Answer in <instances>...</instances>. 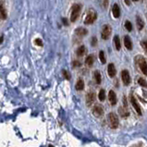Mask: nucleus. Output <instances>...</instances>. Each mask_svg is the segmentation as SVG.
Returning <instances> with one entry per match:
<instances>
[{
	"instance_id": "31",
	"label": "nucleus",
	"mask_w": 147,
	"mask_h": 147,
	"mask_svg": "<svg viewBox=\"0 0 147 147\" xmlns=\"http://www.w3.org/2000/svg\"><path fill=\"white\" fill-rule=\"evenodd\" d=\"M34 44L36 45H38V47H43V42H42V40L40 38H36L34 41Z\"/></svg>"
},
{
	"instance_id": "21",
	"label": "nucleus",
	"mask_w": 147,
	"mask_h": 147,
	"mask_svg": "<svg viewBox=\"0 0 147 147\" xmlns=\"http://www.w3.org/2000/svg\"><path fill=\"white\" fill-rule=\"evenodd\" d=\"M94 55H89L86 59H85V64L88 66V67H92L94 65Z\"/></svg>"
},
{
	"instance_id": "7",
	"label": "nucleus",
	"mask_w": 147,
	"mask_h": 147,
	"mask_svg": "<svg viewBox=\"0 0 147 147\" xmlns=\"http://www.w3.org/2000/svg\"><path fill=\"white\" fill-rule=\"evenodd\" d=\"M92 113H93L95 117H100L104 115V109L102 107L99 106V105H96V106H94L93 109H92Z\"/></svg>"
},
{
	"instance_id": "32",
	"label": "nucleus",
	"mask_w": 147,
	"mask_h": 147,
	"mask_svg": "<svg viewBox=\"0 0 147 147\" xmlns=\"http://www.w3.org/2000/svg\"><path fill=\"white\" fill-rule=\"evenodd\" d=\"M108 4H109V0H103L102 5H103V7L105 8V9H107V8L108 7Z\"/></svg>"
},
{
	"instance_id": "36",
	"label": "nucleus",
	"mask_w": 147,
	"mask_h": 147,
	"mask_svg": "<svg viewBox=\"0 0 147 147\" xmlns=\"http://www.w3.org/2000/svg\"><path fill=\"white\" fill-rule=\"evenodd\" d=\"M48 147H54V146H53L52 144H49V146H48Z\"/></svg>"
},
{
	"instance_id": "1",
	"label": "nucleus",
	"mask_w": 147,
	"mask_h": 147,
	"mask_svg": "<svg viewBox=\"0 0 147 147\" xmlns=\"http://www.w3.org/2000/svg\"><path fill=\"white\" fill-rule=\"evenodd\" d=\"M135 62L136 64L139 67V69L142 72V74L147 76V61L145 60V58L142 56H136L135 57Z\"/></svg>"
},
{
	"instance_id": "22",
	"label": "nucleus",
	"mask_w": 147,
	"mask_h": 147,
	"mask_svg": "<svg viewBox=\"0 0 147 147\" xmlns=\"http://www.w3.org/2000/svg\"><path fill=\"white\" fill-rule=\"evenodd\" d=\"M94 81L97 84H100L101 82H102V76H101V73L99 72V70H95L94 72Z\"/></svg>"
},
{
	"instance_id": "4",
	"label": "nucleus",
	"mask_w": 147,
	"mask_h": 147,
	"mask_svg": "<svg viewBox=\"0 0 147 147\" xmlns=\"http://www.w3.org/2000/svg\"><path fill=\"white\" fill-rule=\"evenodd\" d=\"M108 122H109V126H110L111 129H117L119 125V120L117 116L115 114V113H109L108 117H107Z\"/></svg>"
},
{
	"instance_id": "3",
	"label": "nucleus",
	"mask_w": 147,
	"mask_h": 147,
	"mask_svg": "<svg viewBox=\"0 0 147 147\" xmlns=\"http://www.w3.org/2000/svg\"><path fill=\"white\" fill-rule=\"evenodd\" d=\"M96 19H97V13H96V11L94 9H90L87 12L86 17L84 19V24L86 25L93 24L96 20Z\"/></svg>"
},
{
	"instance_id": "14",
	"label": "nucleus",
	"mask_w": 147,
	"mask_h": 147,
	"mask_svg": "<svg viewBox=\"0 0 147 147\" xmlns=\"http://www.w3.org/2000/svg\"><path fill=\"white\" fill-rule=\"evenodd\" d=\"M75 33H76V35L79 36V37H83V36L87 35L88 31H87V29H85V28L80 27V28H77L76 30H75Z\"/></svg>"
},
{
	"instance_id": "25",
	"label": "nucleus",
	"mask_w": 147,
	"mask_h": 147,
	"mask_svg": "<svg viewBox=\"0 0 147 147\" xmlns=\"http://www.w3.org/2000/svg\"><path fill=\"white\" fill-rule=\"evenodd\" d=\"M125 28H126V30H127L128 32H131L132 31V24L131 22H129V20H126L125 22Z\"/></svg>"
},
{
	"instance_id": "15",
	"label": "nucleus",
	"mask_w": 147,
	"mask_h": 147,
	"mask_svg": "<svg viewBox=\"0 0 147 147\" xmlns=\"http://www.w3.org/2000/svg\"><path fill=\"white\" fill-rule=\"evenodd\" d=\"M113 43H114V47H115L116 50L119 51L121 49V42H120V38L119 35L114 36V38H113Z\"/></svg>"
},
{
	"instance_id": "6",
	"label": "nucleus",
	"mask_w": 147,
	"mask_h": 147,
	"mask_svg": "<svg viewBox=\"0 0 147 147\" xmlns=\"http://www.w3.org/2000/svg\"><path fill=\"white\" fill-rule=\"evenodd\" d=\"M121 80H122V82L124 85L128 86L131 84V76H129V71L127 69H123L121 71Z\"/></svg>"
},
{
	"instance_id": "17",
	"label": "nucleus",
	"mask_w": 147,
	"mask_h": 147,
	"mask_svg": "<svg viewBox=\"0 0 147 147\" xmlns=\"http://www.w3.org/2000/svg\"><path fill=\"white\" fill-rule=\"evenodd\" d=\"M86 52H87V49H86V47H84V45H81V47H79L78 48H77V50H76V55L78 57H83L84 55L86 54Z\"/></svg>"
},
{
	"instance_id": "10",
	"label": "nucleus",
	"mask_w": 147,
	"mask_h": 147,
	"mask_svg": "<svg viewBox=\"0 0 147 147\" xmlns=\"http://www.w3.org/2000/svg\"><path fill=\"white\" fill-rule=\"evenodd\" d=\"M124 45H125V47L129 50V51H131L132 48H133L132 41L131 40V38H129V35H125L124 36Z\"/></svg>"
},
{
	"instance_id": "2",
	"label": "nucleus",
	"mask_w": 147,
	"mask_h": 147,
	"mask_svg": "<svg viewBox=\"0 0 147 147\" xmlns=\"http://www.w3.org/2000/svg\"><path fill=\"white\" fill-rule=\"evenodd\" d=\"M82 10V5L80 4H74L71 7V13H70V22H75L78 20L80 13Z\"/></svg>"
},
{
	"instance_id": "12",
	"label": "nucleus",
	"mask_w": 147,
	"mask_h": 147,
	"mask_svg": "<svg viewBox=\"0 0 147 147\" xmlns=\"http://www.w3.org/2000/svg\"><path fill=\"white\" fill-rule=\"evenodd\" d=\"M112 15L115 19H119L120 17V8L117 4H114L112 7Z\"/></svg>"
},
{
	"instance_id": "28",
	"label": "nucleus",
	"mask_w": 147,
	"mask_h": 147,
	"mask_svg": "<svg viewBox=\"0 0 147 147\" xmlns=\"http://www.w3.org/2000/svg\"><path fill=\"white\" fill-rule=\"evenodd\" d=\"M97 43H98V41H97V38H96L95 36L92 37V38H91V45H92V47H95L96 45H97Z\"/></svg>"
},
{
	"instance_id": "29",
	"label": "nucleus",
	"mask_w": 147,
	"mask_h": 147,
	"mask_svg": "<svg viewBox=\"0 0 147 147\" xmlns=\"http://www.w3.org/2000/svg\"><path fill=\"white\" fill-rule=\"evenodd\" d=\"M141 45H142V49H144L145 51V53L147 54V41H142L141 42Z\"/></svg>"
},
{
	"instance_id": "33",
	"label": "nucleus",
	"mask_w": 147,
	"mask_h": 147,
	"mask_svg": "<svg viewBox=\"0 0 147 147\" xmlns=\"http://www.w3.org/2000/svg\"><path fill=\"white\" fill-rule=\"evenodd\" d=\"M62 22H63V24L65 25V26H68V25H69L68 20H67L66 18H63V19H62Z\"/></svg>"
},
{
	"instance_id": "35",
	"label": "nucleus",
	"mask_w": 147,
	"mask_h": 147,
	"mask_svg": "<svg viewBox=\"0 0 147 147\" xmlns=\"http://www.w3.org/2000/svg\"><path fill=\"white\" fill-rule=\"evenodd\" d=\"M3 41H4V39H3V36H0V45H1V44L3 43Z\"/></svg>"
},
{
	"instance_id": "5",
	"label": "nucleus",
	"mask_w": 147,
	"mask_h": 147,
	"mask_svg": "<svg viewBox=\"0 0 147 147\" xmlns=\"http://www.w3.org/2000/svg\"><path fill=\"white\" fill-rule=\"evenodd\" d=\"M111 32H112V28L110 25H108V24L104 25L102 28V31H101V37H102V39L105 41L108 40V38L111 35Z\"/></svg>"
},
{
	"instance_id": "27",
	"label": "nucleus",
	"mask_w": 147,
	"mask_h": 147,
	"mask_svg": "<svg viewBox=\"0 0 147 147\" xmlns=\"http://www.w3.org/2000/svg\"><path fill=\"white\" fill-rule=\"evenodd\" d=\"M62 75H63V77H64L66 80H68V81L70 80V74L69 73V71H67L66 69L62 70Z\"/></svg>"
},
{
	"instance_id": "37",
	"label": "nucleus",
	"mask_w": 147,
	"mask_h": 147,
	"mask_svg": "<svg viewBox=\"0 0 147 147\" xmlns=\"http://www.w3.org/2000/svg\"><path fill=\"white\" fill-rule=\"evenodd\" d=\"M132 1H133V2H137V1H138V0H132Z\"/></svg>"
},
{
	"instance_id": "11",
	"label": "nucleus",
	"mask_w": 147,
	"mask_h": 147,
	"mask_svg": "<svg viewBox=\"0 0 147 147\" xmlns=\"http://www.w3.org/2000/svg\"><path fill=\"white\" fill-rule=\"evenodd\" d=\"M116 73H117V70H116V68H115V65L113 64V63L108 64V67H107V74H108V76L110 77V78H114L116 76Z\"/></svg>"
},
{
	"instance_id": "26",
	"label": "nucleus",
	"mask_w": 147,
	"mask_h": 147,
	"mask_svg": "<svg viewBox=\"0 0 147 147\" xmlns=\"http://www.w3.org/2000/svg\"><path fill=\"white\" fill-rule=\"evenodd\" d=\"M138 83H139V84H140L141 86L147 88V82L145 81L144 79H142V78H139V79H138Z\"/></svg>"
},
{
	"instance_id": "8",
	"label": "nucleus",
	"mask_w": 147,
	"mask_h": 147,
	"mask_svg": "<svg viewBox=\"0 0 147 147\" xmlns=\"http://www.w3.org/2000/svg\"><path fill=\"white\" fill-rule=\"evenodd\" d=\"M85 100H86L87 107H91L92 105L94 104V100H95V94L94 93V92H89V93L86 94Z\"/></svg>"
},
{
	"instance_id": "19",
	"label": "nucleus",
	"mask_w": 147,
	"mask_h": 147,
	"mask_svg": "<svg viewBox=\"0 0 147 147\" xmlns=\"http://www.w3.org/2000/svg\"><path fill=\"white\" fill-rule=\"evenodd\" d=\"M84 81H83L82 79H79L76 84H75V89H76L77 91H82L83 89H84Z\"/></svg>"
},
{
	"instance_id": "24",
	"label": "nucleus",
	"mask_w": 147,
	"mask_h": 147,
	"mask_svg": "<svg viewBox=\"0 0 147 147\" xmlns=\"http://www.w3.org/2000/svg\"><path fill=\"white\" fill-rule=\"evenodd\" d=\"M98 99L101 101V102H103L106 99V92H105L104 89H101L99 91V94H98Z\"/></svg>"
},
{
	"instance_id": "20",
	"label": "nucleus",
	"mask_w": 147,
	"mask_h": 147,
	"mask_svg": "<svg viewBox=\"0 0 147 147\" xmlns=\"http://www.w3.org/2000/svg\"><path fill=\"white\" fill-rule=\"evenodd\" d=\"M136 25H137L138 31H142L144 27V22L140 16H136Z\"/></svg>"
},
{
	"instance_id": "34",
	"label": "nucleus",
	"mask_w": 147,
	"mask_h": 147,
	"mask_svg": "<svg viewBox=\"0 0 147 147\" xmlns=\"http://www.w3.org/2000/svg\"><path fill=\"white\" fill-rule=\"evenodd\" d=\"M124 1L127 6H131V0H124Z\"/></svg>"
},
{
	"instance_id": "9",
	"label": "nucleus",
	"mask_w": 147,
	"mask_h": 147,
	"mask_svg": "<svg viewBox=\"0 0 147 147\" xmlns=\"http://www.w3.org/2000/svg\"><path fill=\"white\" fill-rule=\"evenodd\" d=\"M131 103L132 105V107H134V109H135V111L138 113V115L141 116L142 115V110H141V107L139 106V104L137 103V101L135 99V97L133 96V94L131 95Z\"/></svg>"
},
{
	"instance_id": "16",
	"label": "nucleus",
	"mask_w": 147,
	"mask_h": 147,
	"mask_svg": "<svg viewBox=\"0 0 147 147\" xmlns=\"http://www.w3.org/2000/svg\"><path fill=\"white\" fill-rule=\"evenodd\" d=\"M7 17L6 7L4 6L3 3H0V19L1 20H6Z\"/></svg>"
},
{
	"instance_id": "23",
	"label": "nucleus",
	"mask_w": 147,
	"mask_h": 147,
	"mask_svg": "<svg viewBox=\"0 0 147 147\" xmlns=\"http://www.w3.org/2000/svg\"><path fill=\"white\" fill-rule=\"evenodd\" d=\"M99 59H100L102 64H106L107 58H106V55H105V52L103 51V50H101V51L99 52Z\"/></svg>"
},
{
	"instance_id": "18",
	"label": "nucleus",
	"mask_w": 147,
	"mask_h": 147,
	"mask_svg": "<svg viewBox=\"0 0 147 147\" xmlns=\"http://www.w3.org/2000/svg\"><path fill=\"white\" fill-rule=\"evenodd\" d=\"M119 113L122 117H128L129 116V112L128 110V108L125 107H120L119 108Z\"/></svg>"
},
{
	"instance_id": "30",
	"label": "nucleus",
	"mask_w": 147,
	"mask_h": 147,
	"mask_svg": "<svg viewBox=\"0 0 147 147\" xmlns=\"http://www.w3.org/2000/svg\"><path fill=\"white\" fill-rule=\"evenodd\" d=\"M82 66V63L80 62L79 60H74L72 62V67L73 68H79V67H81Z\"/></svg>"
},
{
	"instance_id": "13",
	"label": "nucleus",
	"mask_w": 147,
	"mask_h": 147,
	"mask_svg": "<svg viewBox=\"0 0 147 147\" xmlns=\"http://www.w3.org/2000/svg\"><path fill=\"white\" fill-rule=\"evenodd\" d=\"M108 100H109V102H110V104L112 105V106H115V105L117 104V95H116L115 92L113 91V90L109 91V94H108Z\"/></svg>"
}]
</instances>
